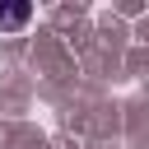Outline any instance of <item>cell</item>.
Returning <instances> with one entry per match:
<instances>
[{
    "mask_svg": "<svg viewBox=\"0 0 149 149\" xmlns=\"http://www.w3.org/2000/svg\"><path fill=\"white\" fill-rule=\"evenodd\" d=\"M33 19V5L28 0H14V5H0V33H19L23 23Z\"/></svg>",
    "mask_w": 149,
    "mask_h": 149,
    "instance_id": "obj_1",
    "label": "cell"
}]
</instances>
